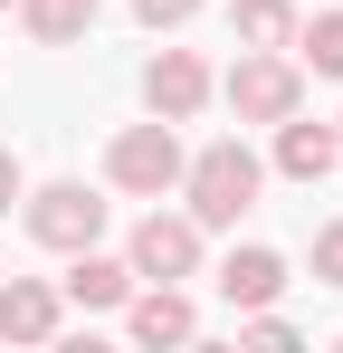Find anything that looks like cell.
<instances>
[{"label":"cell","mask_w":343,"mask_h":353,"mask_svg":"<svg viewBox=\"0 0 343 353\" xmlns=\"http://www.w3.org/2000/svg\"><path fill=\"white\" fill-rule=\"evenodd\" d=\"M258 181L267 172H258V153H248L238 134L181 163V191H191V220H200V230H238V220L258 210Z\"/></svg>","instance_id":"obj_1"},{"label":"cell","mask_w":343,"mask_h":353,"mask_svg":"<svg viewBox=\"0 0 343 353\" xmlns=\"http://www.w3.org/2000/svg\"><path fill=\"white\" fill-rule=\"evenodd\" d=\"M181 163H191V153H181V134H172L163 115H153V124H124V134L105 143V181L134 191V201H163L172 181H181Z\"/></svg>","instance_id":"obj_2"},{"label":"cell","mask_w":343,"mask_h":353,"mask_svg":"<svg viewBox=\"0 0 343 353\" xmlns=\"http://www.w3.org/2000/svg\"><path fill=\"white\" fill-rule=\"evenodd\" d=\"M29 201V239L39 248H96L105 239V201L86 181H48V191H19Z\"/></svg>","instance_id":"obj_3"},{"label":"cell","mask_w":343,"mask_h":353,"mask_svg":"<svg viewBox=\"0 0 343 353\" xmlns=\"http://www.w3.org/2000/svg\"><path fill=\"white\" fill-rule=\"evenodd\" d=\"M229 105H238V124H277L305 105V77H295V58H277V48H248V58L229 67Z\"/></svg>","instance_id":"obj_4"},{"label":"cell","mask_w":343,"mask_h":353,"mask_svg":"<svg viewBox=\"0 0 343 353\" xmlns=\"http://www.w3.org/2000/svg\"><path fill=\"white\" fill-rule=\"evenodd\" d=\"M124 258H134V277L181 287V277H200V220H191V210H181V220L153 210V220H134V248H124Z\"/></svg>","instance_id":"obj_5"},{"label":"cell","mask_w":343,"mask_h":353,"mask_svg":"<svg viewBox=\"0 0 343 353\" xmlns=\"http://www.w3.org/2000/svg\"><path fill=\"white\" fill-rule=\"evenodd\" d=\"M143 105H153L163 124H191L200 105H210V67L191 58V48H163V58L143 67Z\"/></svg>","instance_id":"obj_6"},{"label":"cell","mask_w":343,"mask_h":353,"mask_svg":"<svg viewBox=\"0 0 343 353\" xmlns=\"http://www.w3.org/2000/svg\"><path fill=\"white\" fill-rule=\"evenodd\" d=\"M67 305H86V315H114L124 296H134V258H105V248H67V277H57Z\"/></svg>","instance_id":"obj_7"},{"label":"cell","mask_w":343,"mask_h":353,"mask_svg":"<svg viewBox=\"0 0 343 353\" xmlns=\"http://www.w3.org/2000/svg\"><path fill=\"white\" fill-rule=\"evenodd\" d=\"M334 163H343V134H334V124L277 115V172H286V181H324Z\"/></svg>","instance_id":"obj_8"},{"label":"cell","mask_w":343,"mask_h":353,"mask_svg":"<svg viewBox=\"0 0 343 353\" xmlns=\"http://www.w3.org/2000/svg\"><path fill=\"white\" fill-rule=\"evenodd\" d=\"M220 296L238 305V315H248V305H277L286 296V258L277 248H229L220 258Z\"/></svg>","instance_id":"obj_9"},{"label":"cell","mask_w":343,"mask_h":353,"mask_svg":"<svg viewBox=\"0 0 343 353\" xmlns=\"http://www.w3.org/2000/svg\"><path fill=\"white\" fill-rule=\"evenodd\" d=\"M0 334H10V344H48L57 334V287L48 277H10V287H0Z\"/></svg>","instance_id":"obj_10"},{"label":"cell","mask_w":343,"mask_h":353,"mask_svg":"<svg viewBox=\"0 0 343 353\" xmlns=\"http://www.w3.org/2000/svg\"><path fill=\"white\" fill-rule=\"evenodd\" d=\"M124 325H134V344H181L200 315H191L181 287H153V296H124Z\"/></svg>","instance_id":"obj_11"},{"label":"cell","mask_w":343,"mask_h":353,"mask_svg":"<svg viewBox=\"0 0 343 353\" xmlns=\"http://www.w3.org/2000/svg\"><path fill=\"white\" fill-rule=\"evenodd\" d=\"M19 19H29V39L39 48H76L86 29H96V0H10Z\"/></svg>","instance_id":"obj_12"},{"label":"cell","mask_w":343,"mask_h":353,"mask_svg":"<svg viewBox=\"0 0 343 353\" xmlns=\"http://www.w3.org/2000/svg\"><path fill=\"white\" fill-rule=\"evenodd\" d=\"M238 39H248V48H286V39H295V10H286V0H238Z\"/></svg>","instance_id":"obj_13"},{"label":"cell","mask_w":343,"mask_h":353,"mask_svg":"<svg viewBox=\"0 0 343 353\" xmlns=\"http://www.w3.org/2000/svg\"><path fill=\"white\" fill-rule=\"evenodd\" d=\"M295 39H305V67H315V77H343V10H315Z\"/></svg>","instance_id":"obj_14"},{"label":"cell","mask_w":343,"mask_h":353,"mask_svg":"<svg viewBox=\"0 0 343 353\" xmlns=\"http://www.w3.org/2000/svg\"><path fill=\"white\" fill-rule=\"evenodd\" d=\"M315 277L343 287V220H334V230H315Z\"/></svg>","instance_id":"obj_15"},{"label":"cell","mask_w":343,"mask_h":353,"mask_svg":"<svg viewBox=\"0 0 343 353\" xmlns=\"http://www.w3.org/2000/svg\"><path fill=\"white\" fill-rule=\"evenodd\" d=\"M191 10H200V0H134V19H143V29H181Z\"/></svg>","instance_id":"obj_16"},{"label":"cell","mask_w":343,"mask_h":353,"mask_svg":"<svg viewBox=\"0 0 343 353\" xmlns=\"http://www.w3.org/2000/svg\"><path fill=\"white\" fill-rule=\"evenodd\" d=\"M29 181H19V153H0V220H10V201H19Z\"/></svg>","instance_id":"obj_17"},{"label":"cell","mask_w":343,"mask_h":353,"mask_svg":"<svg viewBox=\"0 0 343 353\" xmlns=\"http://www.w3.org/2000/svg\"><path fill=\"white\" fill-rule=\"evenodd\" d=\"M0 10H10V0H0Z\"/></svg>","instance_id":"obj_18"},{"label":"cell","mask_w":343,"mask_h":353,"mask_svg":"<svg viewBox=\"0 0 343 353\" xmlns=\"http://www.w3.org/2000/svg\"><path fill=\"white\" fill-rule=\"evenodd\" d=\"M334 134H343V124H334Z\"/></svg>","instance_id":"obj_19"}]
</instances>
